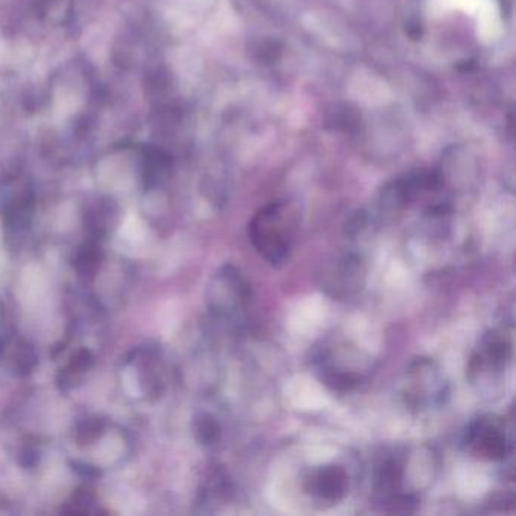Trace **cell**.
I'll list each match as a JSON object with an SVG mask.
<instances>
[{"mask_svg":"<svg viewBox=\"0 0 516 516\" xmlns=\"http://www.w3.org/2000/svg\"><path fill=\"white\" fill-rule=\"evenodd\" d=\"M300 226V211L291 200L266 204L251 219L249 236L268 264L279 266L289 259Z\"/></svg>","mask_w":516,"mask_h":516,"instance_id":"obj_1","label":"cell"},{"mask_svg":"<svg viewBox=\"0 0 516 516\" xmlns=\"http://www.w3.org/2000/svg\"><path fill=\"white\" fill-rule=\"evenodd\" d=\"M320 381L332 391L350 392L366 379V368L359 355L347 345L324 344L313 358Z\"/></svg>","mask_w":516,"mask_h":516,"instance_id":"obj_2","label":"cell"},{"mask_svg":"<svg viewBox=\"0 0 516 516\" xmlns=\"http://www.w3.org/2000/svg\"><path fill=\"white\" fill-rule=\"evenodd\" d=\"M512 359V341L503 330H490L480 341L479 349L471 356L468 379L480 392L494 389L500 383L503 371Z\"/></svg>","mask_w":516,"mask_h":516,"instance_id":"obj_3","label":"cell"},{"mask_svg":"<svg viewBox=\"0 0 516 516\" xmlns=\"http://www.w3.org/2000/svg\"><path fill=\"white\" fill-rule=\"evenodd\" d=\"M317 285L334 300H349L366 285V266L359 255L343 253L321 262L317 272Z\"/></svg>","mask_w":516,"mask_h":516,"instance_id":"obj_4","label":"cell"},{"mask_svg":"<svg viewBox=\"0 0 516 516\" xmlns=\"http://www.w3.org/2000/svg\"><path fill=\"white\" fill-rule=\"evenodd\" d=\"M447 394L449 385L436 362L421 358L409 366L403 381V397L409 406L418 411L436 407Z\"/></svg>","mask_w":516,"mask_h":516,"instance_id":"obj_5","label":"cell"},{"mask_svg":"<svg viewBox=\"0 0 516 516\" xmlns=\"http://www.w3.org/2000/svg\"><path fill=\"white\" fill-rule=\"evenodd\" d=\"M250 300V283L234 266H221L211 279L209 308L219 319H234L244 311Z\"/></svg>","mask_w":516,"mask_h":516,"instance_id":"obj_6","label":"cell"},{"mask_svg":"<svg viewBox=\"0 0 516 516\" xmlns=\"http://www.w3.org/2000/svg\"><path fill=\"white\" fill-rule=\"evenodd\" d=\"M465 447L471 456L481 460H503L511 449L506 424L496 415H481L469 424Z\"/></svg>","mask_w":516,"mask_h":516,"instance_id":"obj_7","label":"cell"},{"mask_svg":"<svg viewBox=\"0 0 516 516\" xmlns=\"http://www.w3.org/2000/svg\"><path fill=\"white\" fill-rule=\"evenodd\" d=\"M349 474L339 465H324L309 471L304 477L306 494L324 503H338L343 500L349 492Z\"/></svg>","mask_w":516,"mask_h":516,"instance_id":"obj_8","label":"cell"},{"mask_svg":"<svg viewBox=\"0 0 516 516\" xmlns=\"http://www.w3.org/2000/svg\"><path fill=\"white\" fill-rule=\"evenodd\" d=\"M119 208L110 198H99L85 211L84 225L91 240L99 241L119 225Z\"/></svg>","mask_w":516,"mask_h":516,"instance_id":"obj_9","label":"cell"},{"mask_svg":"<svg viewBox=\"0 0 516 516\" xmlns=\"http://www.w3.org/2000/svg\"><path fill=\"white\" fill-rule=\"evenodd\" d=\"M403 483V465L397 458H386L375 469L374 488L389 501L400 496Z\"/></svg>","mask_w":516,"mask_h":516,"instance_id":"obj_10","label":"cell"},{"mask_svg":"<svg viewBox=\"0 0 516 516\" xmlns=\"http://www.w3.org/2000/svg\"><path fill=\"white\" fill-rule=\"evenodd\" d=\"M102 261H104V250L100 247L99 241L91 240L74 253V270L78 272L79 276L89 279L97 273Z\"/></svg>","mask_w":516,"mask_h":516,"instance_id":"obj_11","label":"cell"},{"mask_svg":"<svg viewBox=\"0 0 516 516\" xmlns=\"http://www.w3.org/2000/svg\"><path fill=\"white\" fill-rule=\"evenodd\" d=\"M94 366V356L87 349L79 350L78 353L72 358L65 370L59 373L58 383L63 389L67 391L68 388L74 386L76 381H81V377L89 373Z\"/></svg>","mask_w":516,"mask_h":516,"instance_id":"obj_12","label":"cell"},{"mask_svg":"<svg viewBox=\"0 0 516 516\" xmlns=\"http://www.w3.org/2000/svg\"><path fill=\"white\" fill-rule=\"evenodd\" d=\"M194 438L200 445H212L221 435L219 421L211 413H197L193 420Z\"/></svg>","mask_w":516,"mask_h":516,"instance_id":"obj_13","label":"cell"},{"mask_svg":"<svg viewBox=\"0 0 516 516\" xmlns=\"http://www.w3.org/2000/svg\"><path fill=\"white\" fill-rule=\"evenodd\" d=\"M37 366V355L31 345L27 343H19L11 355V370L16 374L27 375Z\"/></svg>","mask_w":516,"mask_h":516,"instance_id":"obj_14","label":"cell"},{"mask_svg":"<svg viewBox=\"0 0 516 516\" xmlns=\"http://www.w3.org/2000/svg\"><path fill=\"white\" fill-rule=\"evenodd\" d=\"M104 421L102 418H85L79 421L74 428V441L78 445H89L96 443L104 435Z\"/></svg>","mask_w":516,"mask_h":516,"instance_id":"obj_15","label":"cell"},{"mask_svg":"<svg viewBox=\"0 0 516 516\" xmlns=\"http://www.w3.org/2000/svg\"><path fill=\"white\" fill-rule=\"evenodd\" d=\"M94 497L89 490L79 489L76 494H74L73 498H72V504L70 506L73 507L70 513H87L89 512V506L93 504Z\"/></svg>","mask_w":516,"mask_h":516,"instance_id":"obj_16","label":"cell"},{"mask_svg":"<svg viewBox=\"0 0 516 516\" xmlns=\"http://www.w3.org/2000/svg\"><path fill=\"white\" fill-rule=\"evenodd\" d=\"M73 469L76 473H79V474L84 475V477H89V479H94V477H99L100 475L99 469L93 466V465L74 462Z\"/></svg>","mask_w":516,"mask_h":516,"instance_id":"obj_17","label":"cell"},{"mask_svg":"<svg viewBox=\"0 0 516 516\" xmlns=\"http://www.w3.org/2000/svg\"><path fill=\"white\" fill-rule=\"evenodd\" d=\"M38 460V454L37 451L34 449H25L23 450V453H21V460L20 464L23 466H34V465L37 464Z\"/></svg>","mask_w":516,"mask_h":516,"instance_id":"obj_18","label":"cell"}]
</instances>
